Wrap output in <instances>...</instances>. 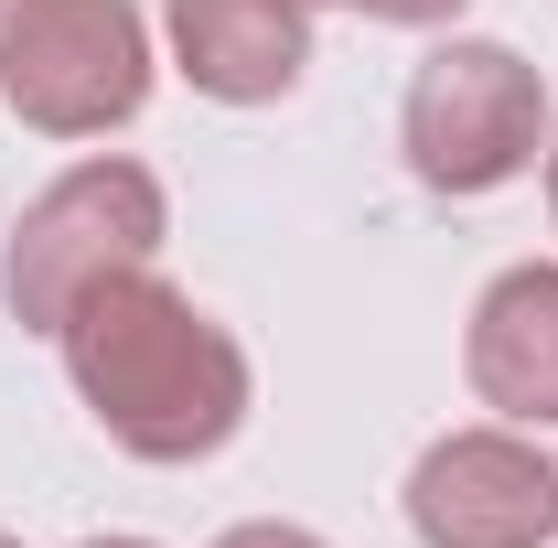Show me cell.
Listing matches in <instances>:
<instances>
[{
	"label": "cell",
	"mask_w": 558,
	"mask_h": 548,
	"mask_svg": "<svg viewBox=\"0 0 558 548\" xmlns=\"http://www.w3.org/2000/svg\"><path fill=\"white\" fill-rule=\"evenodd\" d=\"M65 377L130 463H205L247 430V355L161 270H108L65 323Z\"/></svg>",
	"instance_id": "cell-1"
},
{
	"label": "cell",
	"mask_w": 558,
	"mask_h": 548,
	"mask_svg": "<svg viewBox=\"0 0 558 548\" xmlns=\"http://www.w3.org/2000/svg\"><path fill=\"white\" fill-rule=\"evenodd\" d=\"M398 151L429 194H494L548 151V75L515 44L451 33L418 55L409 97H398Z\"/></svg>",
	"instance_id": "cell-2"
},
{
	"label": "cell",
	"mask_w": 558,
	"mask_h": 548,
	"mask_svg": "<svg viewBox=\"0 0 558 548\" xmlns=\"http://www.w3.org/2000/svg\"><path fill=\"white\" fill-rule=\"evenodd\" d=\"M161 237H172V205H161V183L140 162H119V151L75 162L22 205L11 248H0V301H11V323L54 334L108 270H150Z\"/></svg>",
	"instance_id": "cell-3"
},
{
	"label": "cell",
	"mask_w": 558,
	"mask_h": 548,
	"mask_svg": "<svg viewBox=\"0 0 558 548\" xmlns=\"http://www.w3.org/2000/svg\"><path fill=\"white\" fill-rule=\"evenodd\" d=\"M0 108L44 140H108L150 108L140 0H22L0 22Z\"/></svg>",
	"instance_id": "cell-4"
},
{
	"label": "cell",
	"mask_w": 558,
	"mask_h": 548,
	"mask_svg": "<svg viewBox=\"0 0 558 548\" xmlns=\"http://www.w3.org/2000/svg\"><path fill=\"white\" fill-rule=\"evenodd\" d=\"M409 527H418V548H548L558 538V463L515 419L440 430L409 463Z\"/></svg>",
	"instance_id": "cell-5"
},
{
	"label": "cell",
	"mask_w": 558,
	"mask_h": 548,
	"mask_svg": "<svg viewBox=\"0 0 558 548\" xmlns=\"http://www.w3.org/2000/svg\"><path fill=\"white\" fill-rule=\"evenodd\" d=\"M161 44L226 108H269L312 65V0H161Z\"/></svg>",
	"instance_id": "cell-6"
},
{
	"label": "cell",
	"mask_w": 558,
	"mask_h": 548,
	"mask_svg": "<svg viewBox=\"0 0 558 548\" xmlns=\"http://www.w3.org/2000/svg\"><path fill=\"white\" fill-rule=\"evenodd\" d=\"M462 377L494 419L515 430H548L558 419V270L526 259V270L484 279L473 323H462Z\"/></svg>",
	"instance_id": "cell-7"
},
{
	"label": "cell",
	"mask_w": 558,
	"mask_h": 548,
	"mask_svg": "<svg viewBox=\"0 0 558 548\" xmlns=\"http://www.w3.org/2000/svg\"><path fill=\"white\" fill-rule=\"evenodd\" d=\"M215 548H333V538H312V527H290V516H247V527H226Z\"/></svg>",
	"instance_id": "cell-8"
},
{
	"label": "cell",
	"mask_w": 558,
	"mask_h": 548,
	"mask_svg": "<svg viewBox=\"0 0 558 548\" xmlns=\"http://www.w3.org/2000/svg\"><path fill=\"white\" fill-rule=\"evenodd\" d=\"M365 22H398V33H429V22H451L462 0H354Z\"/></svg>",
	"instance_id": "cell-9"
},
{
	"label": "cell",
	"mask_w": 558,
	"mask_h": 548,
	"mask_svg": "<svg viewBox=\"0 0 558 548\" xmlns=\"http://www.w3.org/2000/svg\"><path fill=\"white\" fill-rule=\"evenodd\" d=\"M548 215H558V140H548Z\"/></svg>",
	"instance_id": "cell-10"
},
{
	"label": "cell",
	"mask_w": 558,
	"mask_h": 548,
	"mask_svg": "<svg viewBox=\"0 0 558 548\" xmlns=\"http://www.w3.org/2000/svg\"><path fill=\"white\" fill-rule=\"evenodd\" d=\"M86 548H150V538H86Z\"/></svg>",
	"instance_id": "cell-11"
},
{
	"label": "cell",
	"mask_w": 558,
	"mask_h": 548,
	"mask_svg": "<svg viewBox=\"0 0 558 548\" xmlns=\"http://www.w3.org/2000/svg\"><path fill=\"white\" fill-rule=\"evenodd\" d=\"M11 11H22V0H0V22H11Z\"/></svg>",
	"instance_id": "cell-12"
},
{
	"label": "cell",
	"mask_w": 558,
	"mask_h": 548,
	"mask_svg": "<svg viewBox=\"0 0 558 548\" xmlns=\"http://www.w3.org/2000/svg\"><path fill=\"white\" fill-rule=\"evenodd\" d=\"M0 548H22V538H11V527H0Z\"/></svg>",
	"instance_id": "cell-13"
}]
</instances>
